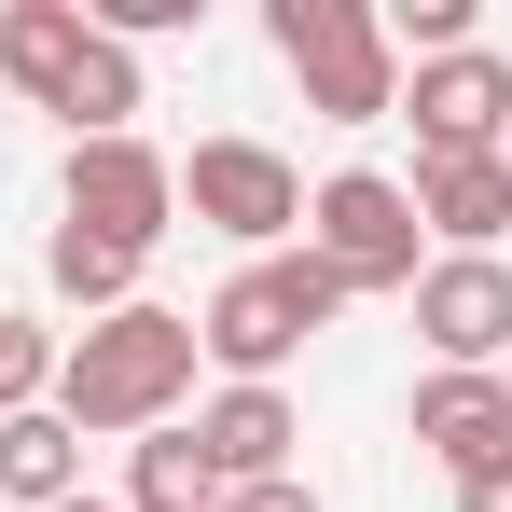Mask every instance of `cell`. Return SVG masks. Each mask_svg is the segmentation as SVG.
Returning <instances> with one entry per match:
<instances>
[{
	"instance_id": "obj_20",
	"label": "cell",
	"mask_w": 512,
	"mask_h": 512,
	"mask_svg": "<svg viewBox=\"0 0 512 512\" xmlns=\"http://www.w3.org/2000/svg\"><path fill=\"white\" fill-rule=\"evenodd\" d=\"M499 167H512V139H499Z\"/></svg>"
},
{
	"instance_id": "obj_2",
	"label": "cell",
	"mask_w": 512,
	"mask_h": 512,
	"mask_svg": "<svg viewBox=\"0 0 512 512\" xmlns=\"http://www.w3.org/2000/svg\"><path fill=\"white\" fill-rule=\"evenodd\" d=\"M319 319H346V277L319 250H277V263H236L222 291H208V319H194V360H222L236 388H277V360L319 333Z\"/></svg>"
},
{
	"instance_id": "obj_3",
	"label": "cell",
	"mask_w": 512,
	"mask_h": 512,
	"mask_svg": "<svg viewBox=\"0 0 512 512\" xmlns=\"http://www.w3.org/2000/svg\"><path fill=\"white\" fill-rule=\"evenodd\" d=\"M263 42H277V70L305 84L319 125H388V111H402V56H388L374 0H277Z\"/></svg>"
},
{
	"instance_id": "obj_11",
	"label": "cell",
	"mask_w": 512,
	"mask_h": 512,
	"mask_svg": "<svg viewBox=\"0 0 512 512\" xmlns=\"http://www.w3.org/2000/svg\"><path fill=\"white\" fill-rule=\"evenodd\" d=\"M194 443H208V471H222V485H277V471H291V443H305V416H291V388H222V402L194 416Z\"/></svg>"
},
{
	"instance_id": "obj_19",
	"label": "cell",
	"mask_w": 512,
	"mask_h": 512,
	"mask_svg": "<svg viewBox=\"0 0 512 512\" xmlns=\"http://www.w3.org/2000/svg\"><path fill=\"white\" fill-rule=\"evenodd\" d=\"M56 512H125V499H97V485H84V499H56Z\"/></svg>"
},
{
	"instance_id": "obj_6",
	"label": "cell",
	"mask_w": 512,
	"mask_h": 512,
	"mask_svg": "<svg viewBox=\"0 0 512 512\" xmlns=\"http://www.w3.org/2000/svg\"><path fill=\"white\" fill-rule=\"evenodd\" d=\"M180 208H194L208 236H236V250L305 236V180H291V153H263V139H194V153H180Z\"/></svg>"
},
{
	"instance_id": "obj_4",
	"label": "cell",
	"mask_w": 512,
	"mask_h": 512,
	"mask_svg": "<svg viewBox=\"0 0 512 512\" xmlns=\"http://www.w3.org/2000/svg\"><path fill=\"white\" fill-rule=\"evenodd\" d=\"M305 250L346 277V305H360V291H416V277H429L416 194H402V180H374V167H333L319 194H305Z\"/></svg>"
},
{
	"instance_id": "obj_17",
	"label": "cell",
	"mask_w": 512,
	"mask_h": 512,
	"mask_svg": "<svg viewBox=\"0 0 512 512\" xmlns=\"http://www.w3.org/2000/svg\"><path fill=\"white\" fill-rule=\"evenodd\" d=\"M222 512H319V485H291V471L277 485H222Z\"/></svg>"
},
{
	"instance_id": "obj_8",
	"label": "cell",
	"mask_w": 512,
	"mask_h": 512,
	"mask_svg": "<svg viewBox=\"0 0 512 512\" xmlns=\"http://www.w3.org/2000/svg\"><path fill=\"white\" fill-rule=\"evenodd\" d=\"M402 125H416V153H499L512 139V56H429L416 84H402Z\"/></svg>"
},
{
	"instance_id": "obj_12",
	"label": "cell",
	"mask_w": 512,
	"mask_h": 512,
	"mask_svg": "<svg viewBox=\"0 0 512 512\" xmlns=\"http://www.w3.org/2000/svg\"><path fill=\"white\" fill-rule=\"evenodd\" d=\"M84 0H0V84L14 97H42V111H56V97H70V70H84Z\"/></svg>"
},
{
	"instance_id": "obj_1",
	"label": "cell",
	"mask_w": 512,
	"mask_h": 512,
	"mask_svg": "<svg viewBox=\"0 0 512 512\" xmlns=\"http://www.w3.org/2000/svg\"><path fill=\"white\" fill-rule=\"evenodd\" d=\"M180 388H194V319H167V305L84 319V333L56 346V429H70V443H139V429H167Z\"/></svg>"
},
{
	"instance_id": "obj_15",
	"label": "cell",
	"mask_w": 512,
	"mask_h": 512,
	"mask_svg": "<svg viewBox=\"0 0 512 512\" xmlns=\"http://www.w3.org/2000/svg\"><path fill=\"white\" fill-rule=\"evenodd\" d=\"M125 512H222V471H208V443H194V429H139Z\"/></svg>"
},
{
	"instance_id": "obj_16",
	"label": "cell",
	"mask_w": 512,
	"mask_h": 512,
	"mask_svg": "<svg viewBox=\"0 0 512 512\" xmlns=\"http://www.w3.org/2000/svg\"><path fill=\"white\" fill-rule=\"evenodd\" d=\"M56 346L70 333H42L28 305H0V416H42L56 402Z\"/></svg>"
},
{
	"instance_id": "obj_9",
	"label": "cell",
	"mask_w": 512,
	"mask_h": 512,
	"mask_svg": "<svg viewBox=\"0 0 512 512\" xmlns=\"http://www.w3.org/2000/svg\"><path fill=\"white\" fill-rule=\"evenodd\" d=\"M416 236H443V250H499L512 236V167L499 153H416Z\"/></svg>"
},
{
	"instance_id": "obj_18",
	"label": "cell",
	"mask_w": 512,
	"mask_h": 512,
	"mask_svg": "<svg viewBox=\"0 0 512 512\" xmlns=\"http://www.w3.org/2000/svg\"><path fill=\"white\" fill-rule=\"evenodd\" d=\"M457 512H512V457H499V471H471V485H457Z\"/></svg>"
},
{
	"instance_id": "obj_13",
	"label": "cell",
	"mask_w": 512,
	"mask_h": 512,
	"mask_svg": "<svg viewBox=\"0 0 512 512\" xmlns=\"http://www.w3.org/2000/svg\"><path fill=\"white\" fill-rule=\"evenodd\" d=\"M0 499H28V512L84 499V443L56 429V402H42V416H0Z\"/></svg>"
},
{
	"instance_id": "obj_10",
	"label": "cell",
	"mask_w": 512,
	"mask_h": 512,
	"mask_svg": "<svg viewBox=\"0 0 512 512\" xmlns=\"http://www.w3.org/2000/svg\"><path fill=\"white\" fill-rule=\"evenodd\" d=\"M416 443L471 485V471H499L512 457V374H429L416 388Z\"/></svg>"
},
{
	"instance_id": "obj_5",
	"label": "cell",
	"mask_w": 512,
	"mask_h": 512,
	"mask_svg": "<svg viewBox=\"0 0 512 512\" xmlns=\"http://www.w3.org/2000/svg\"><path fill=\"white\" fill-rule=\"evenodd\" d=\"M56 222H84V236H111V250H139V263H153V236L180 222V167L153 153V139H70Z\"/></svg>"
},
{
	"instance_id": "obj_14",
	"label": "cell",
	"mask_w": 512,
	"mask_h": 512,
	"mask_svg": "<svg viewBox=\"0 0 512 512\" xmlns=\"http://www.w3.org/2000/svg\"><path fill=\"white\" fill-rule=\"evenodd\" d=\"M42 277H56L84 319H125V305H139V250H111V236H84V222L42 236Z\"/></svg>"
},
{
	"instance_id": "obj_7",
	"label": "cell",
	"mask_w": 512,
	"mask_h": 512,
	"mask_svg": "<svg viewBox=\"0 0 512 512\" xmlns=\"http://www.w3.org/2000/svg\"><path fill=\"white\" fill-rule=\"evenodd\" d=\"M416 333H429L443 374H499L512 360V263L499 250H443L416 277Z\"/></svg>"
}]
</instances>
